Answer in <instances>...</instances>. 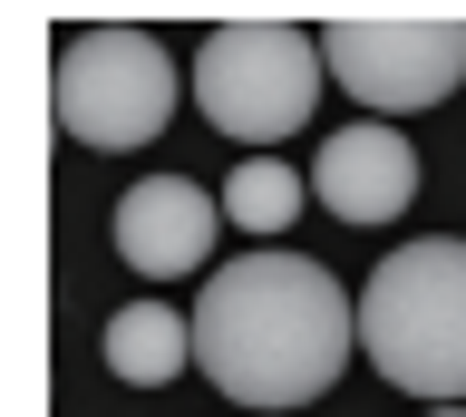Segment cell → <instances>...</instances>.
<instances>
[{"instance_id":"cell-1","label":"cell","mask_w":466,"mask_h":417,"mask_svg":"<svg viewBox=\"0 0 466 417\" xmlns=\"http://www.w3.org/2000/svg\"><path fill=\"white\" fill-rule=\"evenodd\" d=\"M185 321H195V369L243 408H311L360 350V301L282 243L224 263Z\"/></svg>"},{"instance_id":"cell-2","label":"cell","mask_w":466,"mask_h":417,"mask_svg":"<svg viewBox=\"0 0 466 417\" xmlns=\"http://www.w3.org/2000/svg\"><path fill=\"white\" fill-rule=\"evenodd\" d=\"M360 350L399 398H466V243H399L360 292Z\"/></svg>"},{"instance_id":"cell-3","label":"cell","mask_w":466,"mask_h":417,"mask_svg":"<svg viewBox=\"0 0 466 417\" xmlns=\"http://www.w3.org/2000/svg\"><path fill=\"white\" fill-rule=\"evenodd\" d=\"M175 97H185V78H175L166 39L156 30H127V20H107V30H68L49 59V117L58 136H78V146H146L156 126L175 117Z\"/></svg>"},{"instance_id":"cell-4","label":"cell","mask_w":466,"mask_h":417,"mask_svg":"<svg viewBox=\"0 0 466 417\" xmlns=\"http://www.w3.org/2000/svg\"><path fill=\"white\" fill-rule=\"evenodd\" d=\"M195 107L233 146H282L320 107V39L291 20H233L195 49Z\"/></svg>"},{"instance_id":"cell-5","label":"cell","mask_w":466,"mask_h":417,"mask_svg":"<svg viewBox=\"0 0 466 417\" xmlns=\"http://www.w3.org/2000/svg\"><path fill=\"white\" fill-rule=\"evenodd\" d=\"M320 68L379 126L418 117V107H437L466 78V20H330L320 30Z\"/></svg>"},{"instance_id":"cell-6","label":"cell","mask_w":466,"mask_h":417,"mask_svg":"<svg viewBox=\"0 0 466 417\" xmlns=\"http://www.w3.org/2000/svg\"><path fill=\"white\" fill-rule=\"evenodd\" d=\"M311 194L340 213V223H399L408 194H418V146H408L399 126L360 117V126H340V136H320Z\"/></svg>"},{"instance_id":"cell-7","label":"cell","mask_w":466,"mask_h":417,"mask_svg":"<svg viewBox=\"0 0 466 417\" xmlns=\"http://www.w3.org/2000/svg\"><path fill=\"white\" fill-rule=\"evenodd\" d=\"M214 223H224V204H214L204 184L146 175V184H127V204H116V253H127L146 282H175V272H204Z\"/></svg>"},{"instance_id":"cell-8","label":"cell","mask_w":466,"mask_h":417,"mask_svg":"<svg viewBox=\"0 0 466 417\" xmlns=\"http://www.w3.org/2000/svg\"><path fill=\"white\" fill-rule=\"evenodd\" d=\"M185 359H195V321L166 311V301H127V311L107 321V369L127 388H166Z\"/></svg>"},{"instance_id":"cell-9","label":"cell","mask_w":466,"mask_h":417,"mask_svg":"<svg viewBox=\"0 0 466 417\" xmlns=\"http://www.w3.org/2000/svg\"><path fill=\"white\" fill-rule=\"evenodd\" d=\"M301 204H311V184L291 175V165H272V155H253V165H233V184H224V223H243V233H291L301 223Z\"/></svg>"},{"instance_id":"cell-10","label":"cell","mask_w":466,"mask_h":417,"mask_svg":"<svg viewBox=\"0 0 466 417\" xmlns=\"http://www.w3.org/2000/svg\"><path fill=\"white\" fill-rule=\"evenodd\" d=\"M428 417H466V408H428Z\"/></svg>"}]
</instances>
